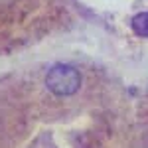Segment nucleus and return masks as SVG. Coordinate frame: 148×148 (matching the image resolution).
<instances>
[{
	"instance_id": "1",
	"label": "nucleus",
	"mask_w": 148,
	"mask_h": 148,
	"mask_svg": "<svg viewBox=\"0 0 148 148\" xmlns=\"http://www.w3.org/2000/svg\"><path fill=\"white\" fill-rule=\"evenodd\" d=\"M132 26H134V30H136L140 36L148 38V12H146V14H140L138 18H134Z\"/></svg>"
}]
</instances>
